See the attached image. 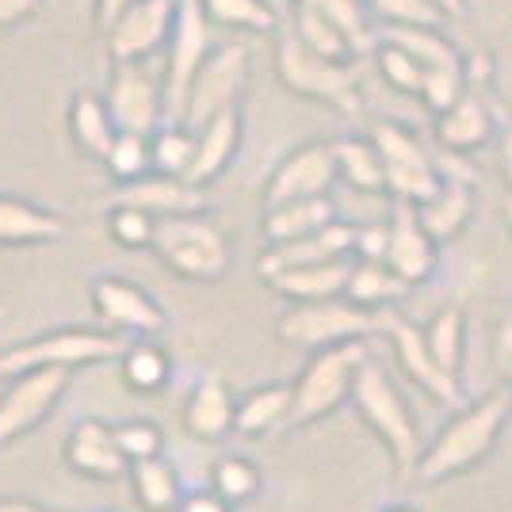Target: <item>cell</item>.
<instances>
[{
    "instance_id": "83f0119b",
    "label": "cell",
    "mask_w": 512,
    "mask_h": 512,
    "mask_svg": "<svg viewBox=\"0 0 512 512\" xmlns=\"http://www.w3.org/2000/svg\"><path fill=\"white\" fill-rule=\"evenodd\" d=\"M333 157H337V176L348 188H356L363 195H383L386 192V165L383 153L375 146V138L367 134H348L333 142Z\"/></svg>"
},
{
    "instance_id": "f546056e",
    "label": "cell",
    "mask_w": 512,
    "mask_h": 512,
    "mask_svg": "<svg viewBox=\"0 0 512 512\" xmlns=\"http://www.w3.org/2000/svg\"><path fill=\"white\" fill-rule=\"evenodd\" d=\"M413 291L406 279L398 276L386 260H352V276L344 287V299L371 306V310H390L394 302H402Z\"/></svg>"
},
{
    "instance_id": "f6af8a7d",
    "label": "cell",
    "mask_w": 512,
    "mask_h": 512,
    "mask_svg": "<svg viewBox=\"0 0 512 512\" xmlns=\"http://www.w3.org/2000/svg\"><path fill=\"white\" fill-rule=\"evenodd\" d=\"M493 363H497L501 379L512 386V306L505 310V318L497 321V333H493Z\"/></svg>"
},
{
    "instance_id": "ee69618b",
    "label": "cell",
    "mask_w": 512,
    "mask_h": 512,
    "mask_svg": "<svg viewBox=\"0 0 512 512\" xmlns=\"http://www.w3.org/2000/svg\"><path fill=\"white\" fill-rule=\"evenodd\" d=\"M115 440H119V448L127 455V463L153 459V455H161V444H165L161 428L150 425V421H127V425H119L115 428Z\"/></svg>"
},
{
    "instance_id": "db71d44e",
    "label": "cell",
    "mask_w": 512,
    "mask_h": 512,
    "mask_svg": "<svg viewBox=\"0 0 512 512\" xmlns=\"http://www.w3.org/2000/svg\"><path fill=\"white\" fill-rule=\"evenodd\" d=\"M501 218H505V226H509V234H512V192L505 195V203H501Z\"/></svg>"
},
{
    "instance_id": "30bf717a",
    "label": "cell",
    "mask_w": 512,
    "mask_h": 512,
    "mask_svg": "<svg viewBox=\"0 0 512 512\" xmlns=\"http://www.w3.org/2000/svg\"><path fill=\"white\" fill-rule=\"evenodd\" d=\"M249 46L245 43H222L207 54V62L199 65L192 88H188V107H184V123L199 130L203 123H211L214 115L241 107L245 85H249Z\"/></svg>"
},
{
    "instance_id": "3957f363",
    "label": "cell",
    "mask_w": 512,
    "mask_h": 512,
    "mask_svg": "<svg viewBox=\"0 0 512 512\" xmlns=\"http://www.w3.org/2000/svg\"><path fill=\"white\" fill-rule=\"evenodd\" d=\"M352 406L360 413L367 428L383 440V448L394 459V474L398 482L413 478V467L421 459V428L409 413L402 390L394 386L390 371L379 360H363V367L356 371V383H352Z\"/></svg>"
},
{
    "instance_id": "1f68e13d",
    "label": "cell",
    "mask_w": 512,
    "mask_h": 512,
    "mask_svg": "<svg viewBox=\"0 0 512 512\" xmlns=\"http://www.w3.org/2000/svg\"><path fill=\"white\" fill-rule=\"evenodd\" d=\"M203 12L214 31H245V35H276L279 12L272 0H203Z\"/></svg>"
},
{
    "instance_id": "8992f818",
    "label": "cell",
    "mask_w": 512,
    "mask_h": 512,
    "mask_svg": "<svg viewBox=\"0 0 512 512\" xmlns=\"http://www.w3.org/2000/svg\"><path fill=\"white\" fill-rule=\"evenodd\" d=\"M153 253L176 276L195 279V283H218L230 272V241L222 234V226L203 211L157 218Z\"/></svg>"
},
{
    "instance_id": "9c48e42d",
    "label": "cell",
    "mask_w": 512,
    "mask_h": 512,
    "mask_svg": "<svg viewBox=\"0 0 512 512\" xmlns=\"http://www.w3.org/2000/svg\"><path fill=\"white\" fill-rule=\"evenodd\" d=\"M214 23L203 12V0H180L176 27H172L169 50H165V119L184 123V107H188V88H192L199 65L207 62L214 50L211 43Z\"/></svg>"
},
{
    "instance_id": "e575fe53",
    "label": "cell",
    "mask_w": 512,
    "mask_h": 512,
    "mask_svg": "<svg viewBox=\"0 0 512 512\" xmlns=\"http://www.w3.org/2000/svg\"><path fill=\"white\" fill-rule=\"evenodd\" d=\"M130 474H134V493L142 501L146 512H172L180 505V482H176V470L153 455V459H138L130 463Z\"/></svg>"
},
{
    "instance_id": "5b68a950",
    "label": "cell",
    "mask_w": 512,
    "mask_h": 512,
    "mask_svg": "<svg viewBox=\"0 0 512 512\" xmlns=\"http://www.w3.org/2000/svg\"><path fill=\"white\" fill-rule=\"evenodd\" d=\"M371 352H367V341H344V344H329V348H318L310 363L302 367L299 383L295 386V398H291V413L283 428H306L337 413L344 402H352V383H356V371L363 367Z\"/></svg>"
},
{
    "instance_id": "d4e9b609",
    "label": "cell",
    "mask_w": 512,
    "mask_h": 512,
    "mask_svg": "<svg viewBox=\"0 0 512 512\" xmlns=\"http://www.w3.org/2000/svg\"><path fill=\"white\" fill-rule=\"evenodd\" d=\"M352 260L356 256H341V260H321V264H302V268H287L279 276L268 279V287L291 302H321V299H341L348 276H352Z\"/></svg>"
},
{
    "instance_id": "8fae6325",
    "label": "cell",
    "mask_w": 512,
    "mask_h": 512,
    "mask_svg": "<svg viewBox=\"0 0 512 512\" xmlns=\"http://www.w3.org/2000/svg\"><path fill=\"white\" fill-rule=\"evenodd\" d=\"M104 100L119 130L153 134L161 123H169L165 119V65L111 62Z\"/></svg>"
},
{
    "instance_id": "277c9868",
    "label": "cell",
    "mask_w": 512,
    "mask_h": 512,
    "mask_svg": "<svg viewBox=\"0 0 512 512\" xmlns=\"http://www.w3.org/2000/svg\"><path fill=\"white\" fill-rule=\"evenodd\" d=\"M394 321V310H371L352 299H321V302H295L276 321V337L295 348H329L344 341H367L386 337Z\"/></svg>"
},
{
    "instance_id": "7402d4cb",
    "label": "cell",
    "mask_w": 512,
    "mask_h": 512,
    "mask_svg": "<svg viewBox=\"0 0 512 512\" xmlns=\"http://www.w3.org/2000/svg\"><path fill=\"white\" fill-rule=\"evenodd\" d=\"M115 203H130V207H142L150 211L153 218H169V214H192V211H207V195L203 188L188 184L184 176H161V172H150L134 184H123Z\"/></svg>"
},
{
    "instance_id": "f5cc1de1",
    "label": "cell",
    "mask_w": 512,
    "mask_h": 512,
    "mask_svg": "<svg viewBox=\"0 0 512 512\" xmlns=\"http://www.w3.org/2000/svg\"><path fill=\"white\" fill-rule=\"evenodd\" d=\"M0 512H65V509H46V505L23 501V497H4V501H0ZM104 512H111V509H104Z\"/></svg>"
},
{
    "instance_id": "484cf974",
    "label": "cell",
    "mask_w": 512,
    "mask_h": 512,
    "mask_svg": "<svg viewBox=\"0 0 512 512\" xmlns=\"http://www.w3.org/2000/svg\"><path fill=\"white\" fill-rule=\"evenodd\" d=\"M69 234L62 214L16 195H0V245H54Z\"/></svg>"
},
{
    "instance_id": "c3c4849f",
    "label": "cell",
    "mask_w": 512,
    "mask_h": 512,
    "mask_svg": "<svg viewBox=\"0 0 512 512\" xmlns=\"http://www.w3.org/2000/svg\"><path fill=\"white\" fill-rule=\"evenodd\" d=\"M176 512H230V501H222L218 493H192V497H184Z\"/></svg>"
},
{
    "instance_id": "4fadbf2b",
    "label": "cell",
    "mask_w": 512,
    "mask_h": 512,
    "mask_svg": "<svg viewBox=\"0 0 512 512\" xmlns=\"http://www.w3.org/2000/svg\"><path fill=\"white\" fill-rule=\"evenodd\" d=\"M69 386V367H35L16 375L12 390L0 398V448L16 444L23 432L43 421Z\"/></svg>"
},
{
    "instance_id": "ba28073f",
    "label": "cell",
    "mask_w": 512,
    "mask_h": 512,
    "mask_svg": "<svg viewBox=\"0 0 512 512\" xmlns=\"http://www.w3.org/2000/svg\"><path fill=\"white\" fill-rule=\"evenodd\" d=\"M375 146L383 153L386 165V195L394 203H413L421 207L425 199L440 192L444 184V165L425 150V142L406 127V123H394V119H383L371 130Z\"/></svg>"
},
{
    "instance_id": "ffe728a7",
    "label": "cell",
    "mask_w": 512,
    "mask_h": 512,
    "mask_svg": "<svg viewBox=\"0 0 512 512\" xmlns=\"http://www.w3.org/2000/svg\"><path fill=\"white\" fill-rule=\"evenodd\" d=\"M493 134H497V119H493L490 104L482 100V92H474V88L467 96H459L444 115H436V142L451 157H467V153L490 146Z\"/></svg>"
},
{
    "instance_id": "5bb4252c",
    "label": "cell",
    "mask_w": 512,
    "mask_h": 512,
    "mask_svg": "<svg viewBox=\"0 0 512 512\" xmlns=\"http://www.w3.org/2000/svg\"><path fill=\"white\" fill-rule=\"evenodd\" d=\"M337 157H333V142H306L299 150H291L268 176L264 188V211L279 207V203H295V199H314V195H329L337 184Z\"/></svg>"
},
{
    "instance_id": "7c38bea8",
    "label": "cell",
    "mask_w": 512,
    "mask_h": 512,
    "mask_svg": "<svg viewBox=\"0 0 512 512\" xmlns=\"http://www.w3.org/2000/svg\"><path fill=\"white\" fill-rule=\"evenodd\" d=\"M180 0H130L104 27L111 62H157L169 50Z\"/></svg>"
},
{
    "instance_id": "11a10c76",
    "label": "cell",
    "mask_w": 512,
    "mask_h": 512,
    "mask_svg": "<svg viewBox=\"0 0 512 512\" xmlns=\"http://www.w3.org/2000/svg\"><path fill=\"white\" fill-rule=\"evenodd\" d=\"M386 512H413V509H406V505H394V509H386Z\"/></svg>"
},
{
    "instance_id": "8d00e7d4",
    "label": "cell",
    "mask_w": 512,
    "mask_h": 512,
    "mask_svg": "<svg viewBox=\"0 0 512 512\" xmlns=\"http://www.w3.org/2000/svg\"><path fill=\"white\" fill-rule=\"evenodd\" d=\"M153 172L161 176H188L195 161V130L188 123H161L150 134Z\"/></svg>"
},
{
    "instance_id": "44dd1931",
    "label": "cell",
    "mask_w": 512,
    "mask_h": 512,
    "mask_svg": "<svg viewBox=\"0 0 512 512\" xmlns=\"http://www.w3.org/2000/svg\"><path fill=\"white\" fill-rule=\"evenodd\" d=\"M474 211H478V192H474L470 176H455V172H448L444 184H440V192L417 207V218H421V226L432 234L436 245H451L455 237H463V230H467L470 218H474Z\"/></svg>"
},
{
    "instance_id": "74e56055",
    "label": "cell",
    "mask_w": 512,
    "mask_h": 512,
    "mask_svg": "<svg viewBox=\"0 0 512 512\" xmlns=\"http://www.w3.org/2000/svg\"><path fill=\"white\" fill-rule=\"evenodd\" d=\"M291 4H306V8L321 12L325 20L344 27L360 54H371L375 43H379V35L371 31V4L367 0H291Z\"/></svg>"
},
{
    "instance_id": "ab89813d",
    "label": "cell",
    "mask_w": 512,
    "mask_h": 512,
    "mask_svg": "<svg viewBox=\"0 0 512 512\" xmlns=\"http://www.w3.org/2000/svg\"><path fill=\"white\" fill-rule=\"evenodd\" d=\"M123 379L138 394H153L169 383V356L157 344H130L123 352Z\"/></svg>"
},
{
    "instance_id": "b9f144b4",
    "label": "cell",
    "mask_w": 512,
    "mask_h": 512,
    "mask_svg": "<svg viewBox=\"0 0 512 512\" xmlns=\"http://www.w3.org/2000/svg\"><path fill=\"white\" fill-rule=\"evenodd\" d=\"M107 234L115 237L123 249H153V234H157V218L142 207L130 203H115L107 214Z\"/></svg>"
},
{
    "instance_id": "cb8c5ba5",
    "label": "cell",
    "mask_w": 512,
    "mask_h": 512,
    "mask_svg": "<svg viewBox=\"0 0 512 512\" xmlns=\"http://www.w3.org/2000/svg\"><path fill=\"white\" fill-rule=\"evenodd\" d=\"M65 459L69 467L88 474V478H119L130 467L119 440H115V428L100 425V421H81V425L69 432V444H65Z\"/></svg>"
},
{
    "instance_id": "ac0fdd59",
    "label": "cell",
    "mask_w": 512,
    "mask_h": 512,
    "mask_svg": "<svg viewBox=\"0 0 512 512\" xmlns=\"http://www.w3.org/2000/svg\"><path fill=\"white\" fill-rule=\"evenodd\" d=\"M341 256H356V226L352 222H329L314 234L295 237V241H279L268 245L260 260H256V272L264 279L279 276L287 268H302V264H321V260H341Z\"/></svg>"
},
{
    "instance_id": "d6986e66",
    "label": "cell",
    "mask_w": 512,
    "mask_h": 512,
    "mask_svg": "<svg viewBox=\"0 0 512 512\" xmlns=\"http://www.w3.org/2000/svg\"><path fill=\"white\" fill-rule=\"evenodd\" d=\"M241 134H245L241 107H230V111L214 115L211 123H203L195 130V161L184 180L195 188H211L214 180L234 165L237 150H241Z\"/></svg>"
},
{
    "instance_id": "4316f807",
    "label": "cell",
    "mask_w": 512,
    "mask_h": 512,
    "mask_svg": "<svg viewBox=\"0 0 512 512\" xmlns=\"http://www.w3.org/2000/svg\"><path fill=\"white\" fill-rule=\"evenodd\" d=\"M337 222V203L329 195H314V199H295V203H279V207H268L264 211V222H260V234L268 245H279V241H295V237H306Z\"/></svg>"
},
{
    "instance_id": "52a82bcc",
    "label": "cell",
    "mask_w": 512,
    "mask_h": 512,
    "mask_svg": "<svg viewBox=\"0 0 512 512\" xmlns=\"http://www.w3.org/2000/svg\"><path fill=\"white\" fill-rule=\"evenodd\" d=\"M130 348L127 333H92V329H62L50 337H35L0 352V379H16L35 367H85V363L123 360Z\"/></svg>"
},
{
    "instance_id": "7bdbcfd3",
    "label": "cell",
    "mask_w": 512,
    "mask_h": 512,
    "mask_svg": "<svg viewBox=\"0 0 512 512\" xmlns=\"http://www.w3.org/2000/svg\"><path fill=\"white\" fill-rule=\"evenodd\" d=\"M371 16L394 27H448V20L428 0H367Z\"/></svg>"
},
{
    "instance_id": "d590c367",
    "label": "cell",
    "mask_w": 512,
    "mask_h": 512,
    "mask_svg": "<svg viewBox=\"0 0 512 512\" xmlns=\"http://www.w3.org/2000/svg\"><path fill=\"white\" fill-rule=\"evenodd\" d=\"M375 65H379V73H383V81L394 92H402V96H417L421 100V88H425V77H428V65L421 58H413L406 46L390 43L379 35V43H375Z\"/></svg>"
},
{
    "instance_id": "7dc6e473",
    "label": "cell",
    "mask_w": 512,
    "mask_h": 512,
    "mask_svg": "<svg viewBox=\"0 0 512 512\" xmlns=\"http://www.w3.org/2000/svg\"><path fill=\"white\" fill-rule=\"evenodd\" d=\"M43 0H0V27H16L27 23L31 16H39Z\"/></svg>"
},
{
    "instance_id": "f907efd6",
    "label": "cell",
    "mask_w": 512,
    "mask_h": 512,
    "mask_svg": "<svg viewBox=\"0 0 512 512\" xmlns=\"http://www.w3.org/2000/svg\"><path fill=\"white\" fill-rule=\"evenodd\" d=\"M127 4H130V0H96V12H92V20H96V27L104 31L107 23L115 20V16H119V12L127 8Z\"/></svg>"
},
{
    "instance_id": "60d3db41",
    "label": "cell",
    "mask_w": 512,
    "mask_h": 512,
    "mask_svg": "<svg viewBox=\"0 0 512 512\" xmlns=\"http://www.w3.org/2000/svg\"><path fill=\"white\" fill-rule=\"evenodd\" d=\"M211 490L218 493L222 501H230V505H245V501H253L256 490H260V470H256L249 459H241V455H226V459L214 463Z\"/></svg>"
},
{
    "instance_id": "603a6c76",
    "label": "cell",
    "mask_w": 512,
    "mask_h": 512,
    "mask_svg": "<svg viewBox=\"0 0 512 512\" xmlns=\"http://www.w3.org/2000/svg\"><path fill=\"white\" fill-rule=\"evenodd\" d=\"M184 428L192 432L195 440H203V444H218V440H226L230 432H237V402H234V394H230V386L222 383L218 375H207V379L188 394Z\"/></svg>"
},
{
    "instance_id": "2e32d148",
    "label": "cell",
    "mask_w": 512,
    "mask_h": 512,
    "mask_svg": "<svg viewBox=\"0 0 512 512\" xmlns=\"http://www.w3.org/2000/svg\"><path fill=\"white\" fill-rule=\"evenodd\" d=\"M92 306L111 329L127 337H157L165 329V310L130 279L100 276L92 283Z\"/></svg>"
},
{
    "instance_id": "7a4b0ae2",
    "label": "cell",
    "mask_w": 512,
    "mask_h": 512,
    "mask_svg": "<svg viewBox=\"0 0 512 512\" xmlns=\"http://www.w3.org/2000/svg\"><path fill=\"white\" fill-rule=\"evenodd\" d=\"M272 39H276V50H272L276 77L291 96L321 107H333L341 115H356L360 111V62L321 58V54H314L310 46L302 43L291 27H279Z\"/></svg>"
},
{
    "instance_id": "4dcf8cb0",
    "label": "cell",
    "mask_w": 512,
    "mask_h": 512,
    "mask_svg": "<svg viewBox=\"0 0 512 512\" xmlns=\"http://www.w3.org/2000/svg\"><path fill=\"white\" fill-rule=\"evenodd\" d=\"M302 43L310 46L321 58H333V62H360L363 54L356 50V43L348 39V31L337 27L333 20H325L321 12L306 8V4H291V23H287Z\"/></svg>"
},
{
    "instance_id": "681fc988",
    "label": "cell",
    "mask_w": 512,
    "mask_h": 512,
    "mask_svg": "<svg viewBox=\"0 0 512 512\" xmlns=\"http://www.w3.org/2000/svg\"><path fill=\"white\" fill-rule=\"evenodd\" d=\"M497 165H501V176H505V184L512 192V119L505 123L501 138H497Z\"/></svg>"
},
{
    "instance_id": "f1b7e54d",
    "label": "cell",
    "mask_w": 512,
    "mask_h": 512,
    "mask_svg": "<svg viewBox=\"0 0 512 512\" xmlns=\"http://www.w3.org/2000/svg\"><path fill=\"white\" fill-rule=\"evenodd\" d=\"M69 134H73V142H77L88 157L104 161L107 150H111V142H115V134H119L104 96H96V92H77V96L69 100Z\"/></svg>"
},
{
    "instance_id": "6da1fadb",
    "label": "cell",
    "mask_w": 512,
    "mask_h": 512,
    "mask_svg": "<svg viewBox=\"0 0 512 512\" xmlns=\"http://www.w3.org/2000/svg\"><path fill=\"white\" fill-rule=\"evenodd\" d=\"M512 417V386L501 383L490 394H482L474 406H463L448 425L440 428V436L421 451L413 478L417 486H440L448 478H459L486 463L501 440V428Z\"/></svg>"
},
{
    "instance_id": "816d5d0a",
    "label": "cell",
    "mask_w": 512,
    "mask_h": 512,
    "mask_svg": "<svg viewBox=\"0 0 512 512\" xmlns=\"http://www.w3.org/2000/svg\"><path fill=\"white\" fill-rule=\"evenodd\" d=\"M428 4H432V8H436L448 23L463 20V16H467V8H470V0H428Z\"/></svg>"
},
{
    "instance_id": "9a60e30c",
    "label": "cell",
    "mask_w": 512,
    "mask_h": 512,
    "mask_svg": "<svg viewBox=\"0 0 512 512\" xmlns=\"http://www.w3.org/2000/svg\"><path fill=\"white\" fill-rule=\"evenodd\" d=\"M386 264L406 279L409 287L428 283L436 276V264H440V245L432 241L413 203H394V211L386 218Z\"/></svg>"
},
{
    "instance_id": "bcb514c9",
    "label": "cell",
    "mask_w": 512,
    "mask_h": 512,
    "mask_svg": "<svg viewBox=\"0 0 512 512\" xmlns=\"http://www.w3.org/2000/svg\"><path fill=\"white\" fill-rule=\"evenodd\" d=\"M356 256H360V260H383L386 256V222L356 226Z\"/></svg>"
},
{
    "instance_id": "836d02e7",
    "label": "cell",
    "mask_w": 512,
    "mask_h": 512,
    "mask_svg": "<svg viewBox=\"0 0 512 512\" xmlns=\"http://www.w3.org/2000/svg\"><path fill=\"white\" fill-rule=\"evenodd\" d=\"M291 398H295V386H287V383L260 386L253 394H245V398L237 402V432H241V436L272 432L276 425L287 421Z\"/></svg>"
},
{
    "instance_id": "f35d334b",
    "label": "cell",
    "mask_w": 512,
    "mask_h": 512,
    "mask_svg": "<svg viewBox=\"0 0 512 512\" xmlns=\"http://www.w3.org/2000/svg\"><path fill=\"white\" fill-rule=\"evenodd\" d=\"M107 172L119 180V184H134L142 176L153 172V150H150V134H134V130H119L111 150L104 157Z\"/></svg>"
},
{
    "instance_id": "d6a6232c",
    "label": "cell",
    "mask_w": 512,
    "mask_h": 512,
    "mask_svg": "<svg viewBox=\"0 0 512 512\" xmlns=\"http://www.w3.org/2000/svg\"><path fill=\"white\" fill-rule=\"evenodd\" d=\"M425 341L432 348L436 363L448 371L451 379L463 375V344H467V314L459 302H448L436 310V318L425 325Z\"/></svg>"
},
{
    "instance_id": "e0dca14e",
    "label": "cell",
    "mask_w": 512,
    "mask_h": 512,
    "mask_svg": "<svg viewBox=\"0 0 512 512\" xmlns=\"http://www.w3.org/2000/svg\"><path fill=\"white\" fill-rule=\"evenodd\" d=\"M386 341L394 344V356H398V363H402V371L425 390L428 398H436L440 406H459V402H463V386H459V379H451L448 371L436 363L421 325H413V321L394 314L390 329H386Z\"/></svg>"
}]
</instances>
